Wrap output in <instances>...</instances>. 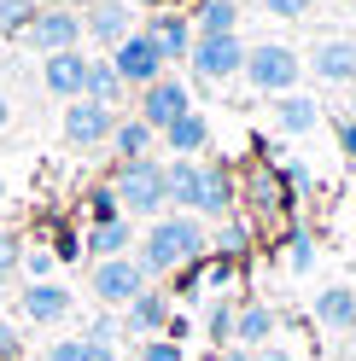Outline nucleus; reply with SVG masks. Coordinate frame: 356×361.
<instances>
[{"label": "nucleus", "mask_w": 356, "mask_h": 361, "mask_svg": "<svg viewBox=\"0 0 356 361\" xmlns=\"http://www.w3.org/2000/svg\"><path fill=\"white\" fill-rule=\"evenodd\" d=\"M210 257V233L198 216H175L164 210L158 221H146V233L135 239V262L146 280H164V274H182V268L205 262Z\"/></svg>", "instance_id": "f257e3e1"}, {"label": "nucleus", "mask_w": 356, "mask_h": 361, "mask_svg": "<svg viewBox=\"0 0 356 361\" xmlns=\"http://www.w3.org/2000/svg\"><path fill=\"white\" fill-rule=\"evenodd\" d=\"M111 192L129 221H158L170 210V180H164V164L158 157H135V164H117L111 175Z\"/></svg>", "instance_id": "f03ea898"}, {"label": "nucleus", "mask_w": 356, "mask_h": 361, "mask_svg": "<svg viewBox=\"0 0 356 361\" xmlns=\"http://www.w3.org/2000/svg\"><path fill=\"white\" fill-rule=\"evenodd\" d=\"M246 87L251 94H269V99H280V94H298V76H304V59L286 47V41H257V47H246Z\"/></svg>", "instance_id": "7ed1b4c3"}, {"label": "nucleus", "mask_w": 356, "mask_h": 361, "mask_svg": "<svg viewBox=\"0 0 356 361\" xmlns=\"http://www.w3.org/2000/svg\"><path fill=\"white\" fill-rule=\"evenodd\" d=\"M82 6H71V0H59V6H41L35 12V24L24 35V47H35L41 59H53V53H76L82 47Z\"/></svg>", "instance_id": "20e7f679"}, {"label": "nucleus", "mask_w": 356, "mask_h": 361, "mask_svg": "<svg viewBox=\"0 0 356 361\" xmlns=\"http://www.w3.org/2000/svg\"><path fill=\"white\" fill-rule=\"evenodd\" d=\"M152 280L141 274L135 257H111V262H94V274H88V291L100 298V309H129L146 291Z\"/></svg>", "instance_id": "39448f33"}, {"label": "nucleus", "mask_w": 356, "mask_h": 361, "mask_svg": "<svg viewBox=\"0 0 356 361\" xmlns=\"http://www.w3.org/2000/svg\"><path fill=\"white\" fill-rule=\"evenodd\" d=\"M187 71L198 82H228L246 71V41L239 35H193V59H187Z\"/></svg>", "instance_id": "423d86ee"}, {"label": "nucleus", "mask_w": 356, "mask_h": 361, "mask_svg": "<svg viewBox=\"0 0 356 361\" xmlns=\"http://www.w3.org/2000/svg\"><path fill=\"white\" fill-rule=\"evenodd\" d=\"M111 71L123 76V87H135V94H141V87H152V82L164 76V53L146 41V30H135V35H123L117 47H111Z\"/></svg>", "instance_id": "0eeeda50"}, {"label": "nucleus", "mask_w": 356, "mask_h": 361, "mask_svg": "<svg viewBox=\"0 0 356 361\" xmlns=\"http://www.w3.org/2000/svg\"><path fill=\"white\" fill-rule=\"evenodd\" d=\"M187 111H193L187 82H182V76H158L152 87H141V105H135V117H141L152 134H164L175 117H187Z\"/></svg>", "instance_id": "6e6552de"}, {"label": "nucleus", "mask_w": 356, "mask_h": 361, "mask_svg": "<svg viewBox=\"0 0 356 361\" xmlns=\"http://www.w3.org/2000/svg\"><path fill=\"white\" fill-rule=\"evenodd\" d=\"M234 204H239V180H234V169L222 164V157H205L198 164V221H228L234 216Z\"/></svg>", "instance_id": "1a4fd4ad"}, {"label": "nucleus", "mask_w": 356, "mask_h": 361, "mask_svg": "<svg viewBox=\"0 0 356 361\" xmlns=\"http://www.w3.org/2000/svg\"><path fill=\"white\" fill-rule=\"evenodd\" d=\"M111 128H117V111H105L94 99H71L64 105V146H76V152L111 146Z\"/></svg>", "instance_id": "9d476101"}, {"label": "nucleus", "mask_w": 356, "mask_h": 361, "mask_svg": "<svg viewBox=\"0 0 356 361\" xmlns=\"http://www.w3.org/2000/svg\"><path fill=\"white\" fill-rule=\"evenodd\" d=\"M71 309H76V298H71V286H59V280H35V286L18 291V314H24L30 326H59V321H71Z\"/></svg>", "instance_id": "9b49d317"}, {"label": "nucleus", "mask_w": 356, "mask_h": 361, "mask_svg": "<svg viewBox=\"0 0 356 361\" xmlns=\"http://www.w3.org/2000/svg\"><path fill=\"white\" fill-rule=\"evenodd\" d=\"M309 76L327 82V87H356V41L321 35L316 47H309Z\"/></svg>", "instance_id": "f8f14e48"}, {"label": "nucleus", "mask_w": 356, "mask_h": 361, "mask_svg": "<svg viewBox=\"0 0 356 361\" xmlns=\"http://www.w3.org/2000/svg\"><path fill=\"white\" fill-rule=\"evenodd\" d=\"M146 41L164 53V64L193 59V18L187 12H146Z\"/></svg>", "instance_id": "ddd939ff"}, {"label": "nucleus", "mask_w": 356, "mask_h": 361, "mask_svg": "<svg viewBox=\"0 0 356 361\" xmlns=\"http://www.w3.org/2000/svg\"><path fill=\"white\" fill-rule=\"evenodd\" d=\"M164 326H170V291L146 286L141 298L123 309V332L129 338H164Z\"/></svg>", "instance_id": "4468645a"}, {"label": "nucleus", "mask_w": 356, "mask_h": 361, "mask_svg": "<svg viewBox=\"0 0 356 361\" xmlns=\"http://www.w3.org/2000/svg\"><path fill=\"white\" fill-rule=\"evenodd\" d=\"M41 87H47L53 99H82V87H88V59H82V47L41 59Z\"/></svg>", "instance_id": "2eb2a0df"}, {"label": "nucleus", "mask_w": 356, "mask_h": 361, "mask_svg": "<svg viewBox=\"0 0 356 361\" xmlns=\"http://www.w3.org/2000/svg\"><path fill=\"white\" fill-rule=\"evenodd\" d=\"M82 30L100 41V47H117L123 35H135V24H129V0H88L82 6Z\"/></svg>", "instance_id": "dca6fc26"}, {"label": "nucleus", "mask_w": 356, "mask_h": 361, "mask_svg": "<svg viewBox=\"0 0 356 361\" xmlns=\"http://www.w3.org/2000/svg\"><path fill=\"white\" fill-rule=\"evenodd\" d=\"M135 221L117 216V221H100V228H88L82 233V251L94 257V262H111V257H135Z\"/></svg>", "instance_id": "f3484780"}, {"label": "nucleus", "mask_w": 356, "mask_h": 361, "mask_svg": "<svg viewBox=\"0 0 356 361\" xmlns=\"http://www.w3.org/2000/svg\"><path fill=\"white\" fill-rule=\"evenodd\" d=\"M239 198H246L257 216H280V210H292V198H286L280 175H275L269 164H251V169H246V187H239Z\"/></svg>", "instance_id": "a211bd4d"}, {"label": "nucleus", "mask_w": 356, "mask_h": 361, "mask_svg": "<svg viewBox=\"0 0 356 361\" xmlns=\"http://www.w3.org/2000/svg\"><path fill=\"white\" fill-rule=\"evenodd\" d=\"M158 140H164V152L170 157H198V152H210V123H205V111H187V117H175L164 134H158Z\"/></svg>", "instance_id": "6ab92c4d"}, {"label": "nucleus", "mask_w": 356, "mask_h": 361, "mask_svg": "<svg viewBox=\"0 0 356 361\" xmlns=\"http://www.w3.org/2000/svg\"><path fill=\"white\" fill-rule=\"evenodd\" d=\"M269 111H275V128L286 134V140H298V134L321 128V105L309 99V94H280V99H269Z\"/></svg>", "instance_id": "aec40b11"}, {"label": "nucleus", "mask_w": 356, "mask_h": 361, "mask_svg": "<svg viewBox=\"0 0 356 361\" xmlns=\"http://www.w3.org/2000/svg\"><path fill=\"white\" fill-rule=\"evenodd\" d=\"M316 326L321 332H356V291L350 286H327V291H316Z\"/></svg>", "instance_id": "412c9836"}, {"label": "nucleus", "mask_w": 356, "mask_h": 361, "mask_svg": "<svg viewBox=\"0 0 356 361\" xmlns=\"http://www.w3.org/2000/svg\"><path fill=\"white\" fill-rule=\"evenodd\" d=\"M198 164H205V157H170V164H164L170 210H175V216H193V210H198Z\"/></svg>", "instance_id": "4be33fe9"}, {"label": "nucleus", "mask_w": 356, "mask_h": 361, "mask_svg": "<svg viewBox=\"0 0 356 361\" xmlns=\"http://www.w3.org/2000/svg\"><path fill=\"white\" fill-rule=\"evenodd\" d=\"M275 326H280V321H275V309H269V303H239V321H234V344L257 355V350L275 338Z\"/></svg>", "instance_id": "5701e85b"}, {"label": "nucleus", "mask_w": 356, "mask_h": 361, "mask_svg": "<svg viewBox=\"0 0 356 361\" xmlns=\"http://www.w3.org/2000/svg\"><path fill=\"white\" fill-rule=\"evenodd\" d=\"M152 146H158V134H152L141 117H117V128H111V157H117V164L152 157Z\"/></svg>", "instance_id": "b1692460"}, {"label": "nucleus", "mask_w": 356, "mask_h": 361, "mask_svg": "<svg viewBox=\"0 0 356 361\" xmlns=\"http://www.w3.org/2000/svg\"><path fill=\"white\" fill-rule=\"evenodd\" d=\"M82 99H94V105H105V111H117V105L129 99V87H123L117 71H111V59H88V87H82Z\"/></svg>", "instance_id": "393cba45"}, {"label": "nucleus", "mask_w": 356, "mask_h": 361, "mask_svg": "<svg viewBox=\"0 0 356 361\" xmlns=\"http://www.w3.org/2000/svg\"><path fill=\"white\" fill-rule=\"evenodd\" d=\"M187 18L198 35H239V0H198Z\"/></svg>", "instance_id": "a878e982"}, {"label": "nucleus", "mask_w": 356, "mask_h": 361, "mask_svg": "<svg viewBox=\"0 0 356 361\" xmlns=\"http://www.w3.org/2000/svg\"><path fill=\"white\" fill-rule=\"evenodd\" d=\"M280 262H286V274H309V268H316V233H309L304 221H292V228L280 233Z\"/></svg>", "instance_id": "bb28decb"}, {"label": "nucleus", "mask_w": 356, "mask_h": 361, "mask_svg": "<svg viewBox=\"0 0 356 361\" xmlns=\"http://www.w3.org/2000/svg\"><path fill=\"white\" fill-rule=\"evenodd\" d=\"M210 251H216V257H228V262H239V257L251 251V221L228 216V221H222V228L210 233Z\"/></svg>", "instance_id": "cd10ccee"}, {"label": "nucleus", "mask_w": 356, "mask_h": 361, "mask_svg": "<svg viewBox=\"0 0 356 361\" xmlns=\"http://www.w3.org/2000/svg\"><path fill=\"white\" fill-rule=\"evenodd\" d=\"M234 321H239V303H234V298H216V303L205 309V338H210L216 350L234 344Z\"/></svg>", "instance_id": "c85d7f7f"}, {"label": "nucleus", "mask_w": 356, "mask_h": 361, "mask_svg": "<svg viewBox=\"0 0 356 361\" xmlns=\"http://www.w3.org/2000/svg\"><path fill=\"white\" fill-rule=\"evenodd\" d=\"M35 0H0V35L6 41H24L30 35V24H35Z\"/></svg>", "instance_id": "c756f323"}, {"label": "nucleus", "mask_w": 356, "mask_h": 361, "mask_svg": "<svg viewBox=\"0 0 356 361\" xmlns=\"http://www.w3.org/2000/svg\"><path fill=\"white\" fill-rule=\"evenodd\" d=\"M275 175H280L286 198H309V192H316V175H309V164H304V157H280V164H275Z\"/></svg>", "instance_id": "7c9ffc66"}, {"label": "nucleus", "mask_w": 356, "mask_h": 361, "mask_svg": "<svg viewBox=\"0 0 356 361\" xmlns=\"http://www.w3.org/2000/svg\"><path fill=\"white\" fill-rule=\"evenodd\" d=\"M123 216V204H117V192H111V180H100V187H88V221H117Z\"/></svg>", "instance_id": "2f4dec72"}, {"label": "nucleus", "mask_w": 356, "mask_h": 361, "mask_svg": "<svg viewBox=\"0 0 356 361\" xmlns=\"http://www.w3.org/2000/svg\"><path fill=\"white\" fill-rule=\"evenodd\" d=\"M88 344H105V350H117V338H123V314H111V309H100L94 321H88Z\"/></svg>", "instance_id": "473e14b6"}, {"label": "nucleus", "mask_w": 356, "mask_h": 361, "mask_svg": "<svg viewBox=\"0 0 356 361\" xmlns=\"http://www.w3.org/2000/svg\"><path fill=\"white\" fill-rule=\"evenodd\" d=\"M18 268H24V274H30V286L35 280H53V251H47V245H35V251H24V257H18Z\"/></svg>", "instance_id": "72a5a7b5"}, {"label": "nucleus", "mask_w": 356, "mask_h": 361, "mask_svg": "<svg viewBox=\"0 0 356 361\" xmlns=\"http://www.w3.org/2000/svg\"><path fill=\"white\" fill-rule=\"evenodd\" d=\"M135 361H187V350H182V344H170V338H141Z\"/></svg>", "instance_id": "f704fd0d"}, {"label": "nucleus", "mask_w": 356, "mask_h": 361, "mask_svg": "<svg viewBox=\"0 0 356 361\" xmlns=\"http://www.w3.org/2000/svg\"><path fill=\"white\" fill-rule=\"evenodd\" d=\"M47 251H53V262H76V257H82V233H71V228H59Z\"/></svg>", "instance_id": "c9c22d12"}, {"label": "nucleus", "mask_w": 356, "mask_h": 361, "mask_svg": "<svg viewBox=\"0 0 356 361\" xmlns=\"http://www.w3.org/2000/svg\"><path fill=\"white\" fill-rule=\"evenodd\" d=\"M333 140H339V152L356 164V117H333Z\"/></svg>", "instance_id": "e433bc0d"}, {"label": "nucleus", "mask_w": 356, "mask_h": 361, "mask_svg": "<svg viewBox=\"0 0 356 361\" xmlns=\"http://www.w3.org/2000/svg\"><path fill=\"white\" fill-rule=\"evenodd\" d=\"M263 6H269V18H309L316 0H263Z\"/></svg>", "instance_id": "4c0bfd02"}, {"label": "nucleus", "mask_w": 356, "mask_h": 361, "mask_svg": "<svg viewBox=\"0 0 356 361\" xmlns=\"http://www.w3.org/2000/svg\"><path fill=\"white\" fill-rule=\"evenodd\" d=\"M205 262H193V268H182L175 274V298H198V286H205V274H198Z\"/></svg>", "instance_id": "58836bf2"}, {"label": "nucleus", "mask_w": 356, "mask_h": 361, "mask_svg": "<svg viewBox=\"0 0 356 361\" xmlns=\"http://www.w3.org/2000/svg\"><path fill=\"white\" fill-rule=\"evenodd\" d=\"M18 350H24L18 326H12V321H0V361H18Z\"/></svg>", "instance_id": "ea45409f"}, {"label": "nucleus", "mask_w": 356, "mask_h": 361, "mask_svg": "<svg viewBox=\"0 0 356 361\" xmlns=\"http://www.w3.org/2000/svg\"><path fill=\"white\" fill-rule=\"evenodd\" d=\"M164 338H170V344H187V338H193V314H175V309H170V326H164Z\"/></svg>", "instance_id": "a19ab883"}, {"label": "nucleus", "mask_w": 356, "mask_h": 361, "mask_svg": "<svg viewBox=\"0 0 356 361\" xmlns=\"http://www.w3.org/2000/svg\"><path fill=\"white\" fill-rule=\"evenodd\" d=\"M41 361H82V338H59V344L41 355Z\"/></svg>", "instance_id": "79ce46f5"}, {"label": "nucleus", "mask_w": 356, "mask_h": 361, "mask_svg": "<svg viewBox=\"0 0 356 361\" xmlns=\"http://www.w3.org/2000/svg\"><path fill=\"white\" fill-rule=\"evenodd\" d=\"M18 257H24V245H18V233H6V228H0V262H12V268H18Z\"/></svg>", "instance_id": "37998d69"}, {"label": "nucleus", "mask_w": 356, "mask_h": 361, "mask_svg": "<svg viewBox=\"0 0 356 361\" xmlns=\"http://www.w3.org/2000/svg\"><path fill=\"white\" fill-rule=\"evenodd\" d=\"M82 361H117V350H105V344H88V338H82Z\"/></svg>", "instance_id": "c03bdc74"}, {"label": "nucleus", "mask_w": 356, "mask_h": 361, "mask_svg": "<svg viewBox=\"0 0 356 361\" xmlns=\"http://www.w3.org/2000/svg\"><path fill=\"white\" fill-rule=\"evenodd\" d=\"M257 361H292V350H286V344H263Z\"/></svg>", "instance_id": "a18cd8bd"}, {"label": "nucleus", "mask_w": 356, "mask_h": 361, "mask_svg": "<svg viewBox=\"0 0 356 361\" xmlns=\"http://www.w3.org/2000/svg\"><path fill=\"white\" fill-rule=\"evenodd\" d=\"M216 361H257V355H251V350H239V344H228V350H222Z\"/></svg>", "instance_id": "49530a36"}, {"label": "nucleus", "mask_w": 356, "mask_h": 361, "mask_svg": "<svg viewBox=\"0 0 356 361\" xmlns=\"http://www.w3.org/2000/svg\"><path fill=\"white\" fill-rule=\"evenodd\" d=\"M12 123V99H6V87H0V128Z\"/></svg>", "instance_id": "de8ad7c7"}, {"label": "nucleus", "mask_w": 356, "mask_h": 361, "mask_svg": "<svg viewBox=\"0 0 356 361\" xmlns=\"http://www.w3.org/2000/svg\"><path fill=\"white\" fill-rule=\"evenodd\" d=\"M12 274H18V268H12V262H0V291L12 286Z\"/></svg>", "instance_id": "09e8293b"}, {"label": "nucleus", "mask_w": 356, "mask_h": 361, "mask_svg": "<svg viewBox=\"0 0 356 361\" xmlns=\"http://www.w3.org/2000/svg\"><path fill=\"white\" fill-rule=\"evenodd\" d=\"M135 6H146V12H164V0H135Z\"/></svg>", "instance_id": "8fccbe9b"}, {"label": "nucleus", "mask_w": 356, "mask_h": 361, "mask_svg": "<svg viewBox=\"0 0 356 361\" xmlns=\"http://www.w3.org/2000/svg\"><path fill=\"white\" fill-rule=\"evenodd\" d=\"M345 94H350V117H356V87H345Z\"/></svg>", "instance_id": "3c124183"}, {"label": "nucleus", "mask_w": 356, "mask_h": 361, "mask_svg": "<svg viewBox=\"0 0 356 361\" xmlns=\"http://www.w3.org/2000/svg\"><path fill=\"white\" fill-rule=\"evenodd\" d=\"M0 198H6V180H0Z\"/></svg>", "instance_id": "603ef678"}, {"label": "nucleus", "mask_w": 356, "mask_h": 361, "mask_svg": "<svg viewBox=\"0 0 356 361\" xmlns=\"http://www.w3.org/2000/svg\"><path fill=\"white\" fill-rule=\"evenodd\" d=\"M350 361H356V355H350Z\"/></svg>", "instance_id": "864d4df0"}]
</instances>
